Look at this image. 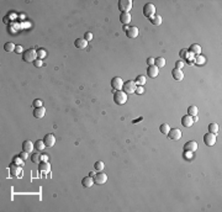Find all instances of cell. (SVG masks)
I'll return each instance as SVG.
<instances>
[{"instance_id": "20", "label": "cell", "mask_w": 222, "mask_h": 212, "mask_svg": "<svg viewBox=\"0 0 222 212\" xmlns=\"http://www.w3.org/2000/svg\"><path fill=\"white\" fill-rule=\"evenodd\" d=\"M94 184H95V181H94L93 176H85L82 179V185L84 187H91Z\"/></svg>"}, {"instance_id": "29", "label": "cell", "mask_w": 222, "mask_h": 212, "mask_svg": "<svg viewBox=\"0 0 222 212\" xmlns=\"http://www.w3.org/2000/svg\"><path fill=\"white\" fill-rule=\"evenodd\" d=\"M44 148H46V146H44V142H43V141L38 139V141L35 142V149H36V151L41 152V151H43V149H44Z\"/></svg>"}, {"instance_id": "11", "label": "cell", "mask_w": 222, "mask_h": 212, "mask_svg": "<svg viewBox=\"0 0 222 212\" xmlns=\"http://www.w3.org/2000/svg\"><path fill=\"white\" fill-rule=\"evenodd\" d=\"M94 181H95L96 185H104L107 181V175L102 171H99V174L94 175Z\"/></svg>"}, {"instance_id": "24", "label": "cell", "mask_w": 222, "mask_h": 212, "mask_svg": "<svg viewBox=\"0 0 222 212\" xmlns=\"http://www.w3.org/2000/svg\"><path fill=\"white\" fill-rule=\"evenodd\" d=\"M149 21H151L152 25H154V26H159V25L162 23V21H163V19H162L160 15H154V16H152L149 19Z\"/></svg>"}, {"instance_id": "33", "label": "cell", "mask_w": 222, "mask_h": 212, "mask_svg": "<svg viewBox=\"0 0 222 212\" xmlns=\"http://www.w3.org/2000/svg\"><path fill=\"white\" fill-rule=\"evenodd\" d=\"M24 162H25V160H24L20 155H15V157L12 158V163H15V164H17V165L24 166V165H25V163H24Z\"/></svg>"}, {"instance_id": "2", "label": "cell", "mask_w": 222, "mask_h": 212, "mask_svg": "<svg viewBox=\"0 0 222 212\" xmlns=\"http://www.w3.org/2000/svg\"><path fill=\"white\" fill-rule=\"evenodd\" d=\"M113 101L116 105H123L127 102V94L123 90H117L113 93Z\"/></svg>"}, {"instance_id": "50", "label": "cell", "mask_w": 222, "mask_h": 212, "mask_svg": "<svg viewBox=\"0 0 222 212\" xmlns=\"http://www.w3.org/2000/svg\"><path fill=\"white\" fill-rule=\"evenodd\" d=\"M89 175H90V176H94L95 174H94V171H90V173H89Z\"/></svg>"}, {"instance_id": "19", "label": "cell", "mask_w": 222, "mask_h": 212, "mask_svg": "<svg viewBox=\"0 0 222 212\" xmlns=\"http://www.w3.org/2000/svg\"><path fill=\"white\" fill-rule=\"evenodd\" d=\"M44 113H46V108L44 106H41V107H35L33 110V116L36 118H42L44 116Z\"/></svg>"}, {"instance_id": "48", "label": "cell", "mask_w": 222, "mask_h": 212, "mask_svg": "<svg viewBox=\"0 0 222 212\" xmlns=\"http://www.w3.org/2000/svg\"><path fill=\"white\" fill-rule=\"evenodd\" d=\"M186 53H187V49H181V51H180V57L181 58H185V56H186Z\"/></svg>"}, {"instance_id": "25", "label": "cell", "mask_w": 222, "mask_h": 212, "mask_svg": "<svg viewBox=\"0 0 222 212\" xmlns=\"http://www.w3.org/2000/svg\"><path fill=\"white\" fill-rule=\"evenodd\" d=\"M165 59L163 58V57H158L154 59V66L157 68H163V67H165Z\"/></svg>"}, {"instance_id": "38", "label": "cell", "mask_w": 222, "mask_h": 212, "mask_svg": "<svg viewBox=\"0 0 222 212\" xmlns=\"http://www.w3.org/2000/svg\"><path fill=\"white\" fill-rule=\"evenodd\" d=\"M184 158L186 160H191L194 158V152H189V151H185L184 152Z\"/></svg>"}, {"instance_id": "28", "label": "cell", "mask_w": 222, "mask_h": 212, "mask_svg": "<svg viewBox=\"0 0 222 212\" xmlns=\"http://www.w3.org/2000/svg\"><path fill=\"white\" fill-rule=\"evenodd\" d=\"M184 59L187 62V64H194V61H195V54L187 51V53H186V56H185V58H184Z\"/></svg>"}, {"instance_id": "3", "label": "cell", "mask_w": 222, "mask_h": 212, "mask_svg": "<svg viewBox=\"0 0 222 212\" xmlns=\"http://www.w3.org/2000/svg\"><path fill=\"white\" fill-rule=\"evenodd\" d=\"M9 170H10V174L12 176H16V177H21L24 175L22 173V166L21 165H17L15 163H11L9 166Z\"/></svg>"}, {"instance_id": "27", "label": "cell", "mask_w": 222, "mask_h": 212, "mask_svg": "<svg viewBox=\"0 0 222 212\" xmlns=\"http://www.w3.org/2000/svg\"><path fill=\"white\" fill-rule=\"evenodd\" d=\"M194 63L197 64V66H202V64L206 63V58H205L204 56H201V54H197V56H195Z\"/></svg>"}, {"instance_id": "6", "label": "cell", "mask_w": 222, "mask_h": 212, "mask_svg": "<svg viewBox=\"0 0 222 212\" xmlns=\"http://www.w3.org/2000/svg\"><path fill=\"white\" fill-rule=\"evenodd\" d=\"M132 9V0H118V10L121 12H128Z\"/></svg>"}, {"instance_id": "42", "label": "cell", "mask_w": 222, "mask_h": 212, "mask_svg": "<svg viewBox=\"0 0 222 212\" xmlns=\"http://www.w3.org/2000/svg\"><path fill=\"white\" fill-rule=\"evenodd\" d=\"M28 154H30V153H27V152H25V151H22V152H21V153H20V154H19V155H20V157H21V158H22V159H24V160H26V159H27V158H28Z\"/></svg>"}, {"instance_id": "5", "label": "cell", "mask_w": 222, "mask_h": 212, "mask_svg": "<svg viewBox=\"0 0 222 212\" xmlns=\"http://www.w3.org/2000/svg\"><path fill=\"white\" fill-rule=\"evenodd\" d=\"M143 15H145L147 19H151L152 16H154L156 15V6L151 3L146 4L145 6H143Z\"/></svg>"}, {"instance_id": "43", "label": "cell", "mask_w": 222, "mask_h": 212, "mask_svg": "<svg viewBox=\"0 0 222 212\" xmlns=\"http://www.w3.org/2000/svg\"><path fill=\"white\" fill-rule=\"evenodd\" d=\"M175 67H176V69H181L183 67H184V62L183 61H176L175 62Z\"/></svg>"}, {"instance_id": "32", "label": "cell", "mask_w": 222, "mask_h": 212, "mask_svg": "<svg viewBox=\"0 0 222 212\" xmlns=\"http://www.w3.org/2000/svg\"><path fill=\"white\" fill-rule=\"evenodd\" d=\"M15 48H16V46H15L12 42H8V43L4 44V49L6 52H12V51H15Z\"/></svg>"}, {"instance_id": "47", "label": "cell", "mask_w": 222, "mask_h": 212, "mask_svg": "<svg viewBox=\"0 0 222 212\" xmlns=\"http://www.w3.org/2000/svg\"><path fill=\"white\" fill-rule=\"evenodd\" d=\"M136 93H137V94H140V95H141V94L145 93V89H143V86H137V89H136Z\"/></svg>"}, {"instance_id": "17", "label": "cell", "mask_w": 222, "mask_h": 212, "mask_svg": "<svg viewBox=\"0 0 222 212\" xmlns=\"http://www.w3.org/2000/svg\"><path fill=\"white\" fill-rule=\"evenodd\" d=\"M131 20H132V16H131L130 12H121V15H120V21H121V23L127 25V23L131 22Z\"/></svg>"}, {"instance_id": "44", "label": "cell", "mask_w": 222, "mask_h": 212, "mask_svg": "<svg viewBox=\"0 0 222 212\" xmlns=\"http://www.w3.org/2000/svg\"><path fill=\"white\" fill-rule=\"evenodd\" d=\"M33 64H35V67L41 68V67H42V61H41V59H36V61L33 62Z\"/></svg>"}, {"instance_id": "36", "label": "cell", "mask_w": 222, "mask_h": 212, "mask_svg": "<svg viewBox=\"0 0 222 212\" xmlns=\"http://www.w3.org/2000/svg\"><path fill=\"white\" fill-rule=\"evenodd\" d=\"M104 166H105V164H104L101 160H99V162H96L95 164H94V168H95V170H98V171H102Z\"/></svg>"}, {"instance_id": "23", "label": "cell", "mask_w": 222, "mask_h": 212, "mask_svg": "<svg viewBox=\"0 0 222 212\" xmlns=\"http://www.w3.org/2000/svg\"><path fill=\"white\" fill-rule=\"evenodd\" d=\"M187 51L191 52V53H194L195 56H197V54H201V47H200V44L194 43V44H191L190 49H187Z\"/></svg>"}, {"instance_id": "45", "label": "cell", "mask_w": 222, "mask_h": 212, "mask_svg": "<svg viewBox=\"0 0 222 212\" xmlns=\"http://www.w3.org/2000/svg\"><path fill=\"white\" fill-rule=\"evenodd\" d=\"M15 52H16V53H24L25 51H24V48H22V46H20V44H19V46H16V48H15Z\"/></svg>"}, {"instance_id": "13", "label": "cell", "mask_w": 222, "mask_h": 212, "mask_svg": "<svg viewBox=\"0 0 222 212\" xmlns=\"http://www.w3.org/2000/svg\"><path fill=\"white\" fill-rule=\"evenodd\" d=\"M159 74V68H157L156 66H148L147 68V75L151 78H157Z\"/></svg>"}, {"instance_id": "14", "label": "cell", "mask_w": 222, "mask_h": 212, "mask_svg": "<svg viewBox=\"0 0 222 212\" xmlns=\"http://www.w3.org/2000/svg\"><path fill=\"white\" fill-rule=\"evenodd\" d=\"M181 125L184 127H191L194 125V120H192V116L190 115H185L181 117Z\"/></svg>"}, {"instance_id": "35", "label": "cell", "mask_w": 222, "mask_h": 212, "mask_svg": "<svg viewBox=\"0 0 222 212\" xmlns=\"http://www.w3.org/2000/svg\"><path fill=\"white\" fill-rule=\"evenodd\" d=\"M46 56H47V52L44 49H42V48L37 49V59H41L42 61L43 58H46Z\"/></svg>"}, {"instance_id": "4", "label": "cell", "mask_w": 222, "mask_h": 212, "mask_svg": "<svg viewBox=\"0 0 222 212\" xmlns=\"http://www.w3.org/2000/svg\"><path fill=\"white\" fill-rule=\"evenodd\" d=\"M136 89H137V85H136V83L133 81V80H127L123 83V86H122V90L125 91L127 95L128 94H133V93H136Z\"/></svg>"}, {"instance_id": "7", "label": "cell", "mask_w": 222, "mask_h": 212, "mask_svg": "<svg viewBox=\"0 0 222 212\" xmlns=\"http://www.w3.org/2000/svg\"><path fill=\"white\" fill-rule=\"evenodd\" d=\"M38 173L42 174L41 176H46L47 174H49V173H51V165H49V163L48 162H39Z\"/></svg>"}, {"instance_id": "8", "label": "cell", "mask_w": 222, "mask_h": 212, "mask_svg": "<svg viewBox=\"0 0 222 212\" xmlns=\"http://www.w3.org/2000/svg\"><path fill=\"white\" fill-rule=\"evenodd\" d=\"M122 86H123V80H122L120 77H113V78L111 79V88H112L115 91L122 90Z\"/></svg>"}, {"instance_id": "40", "label": "cell", "mask_w": 222, "mask_h": 212, "mask_svg": "<svg viewBox=\"0 0 222 212\" xmlns=\"http://www.w3.org/2000/svg\"><path fill=\"white\" fill-rule=\"evenodd\" d=\"M93 33L91 32H85V35H84V39H85V41H91V39H93Z\"/></svg>"}, {"instance_id": "39", "label": "cell", "mask_w": 222, "mask_h": 212, "mask_svg": "<svg viewBox=\"0 0 222 212\" xmlns=\"http://www.w3.org/2000/svg\"><path fill=\"white\" fill-rule=\"evenodd\" d=\"M32 106H35V107H41V106H43V102H42V100H39V99H36V100H33Z\"/></svg>"}, {"instance_id": "37", "label": "cell", "mask_w": 222, "mask_h": 212, "mask_svg": "<svg viewBox=\"0 0 222 212\" xmlns=\"http://www.w3.org/2000/svg\"><path fill=\"white\" fill-rule=\"evenodd\" d=\"M31 160L33 163H39V162H41V154H39V153H32Z\"/></svg>"}, {"instance_id": "21", "label": "cell", "mask_w": 222, "mask_h": 212, "mask_svg": "<svg viewBox=\"0 0 222 212\" xmlns=\"http://www.w3.org/2000/svg\"><path fill=\"white\" fill-rule=\"evenodd\" d=\"M35 148V143H32L31 141H25L22 143V151L27 152V153H31Z\"/></svg>"}, {"instance_id": "15", "label": "cell", "mask_w": 222, "mask_h": 212, "mask_svg": "<svg viewBox=\"0 0 222 212\" xmlns=\"http://www.w3.org/2000/svg\"><path fill=\"white\" fill-rule=\"evenodd\" d=\"M74 46H75L78 49H85L88 47V41H85L83 38H77L75 39V42H74Z\"/></svg>"}, {"instance_id": "1", "label": "cell", "mask_w": 222, "mask_h": 212, "mask_svg": "<svg viewBox=\"0 0 222 212\" xmlns=\"http://www.w3.org/2000/svg\"><path fill=\"white\" fill-rule=\"evenodd\" d=\"M22 59L26 63H33L37 59V51L33 48H28L22 53Z\"/></svg>"}, {"instance_id": "31", "label": "cell", "mask_w": 222, "mask_h": 212, "mask_svg": "<svg viewBox=\"0 0 222 212\" xmlns=\"http://www.w3.org/2000/svg\"><path fill=\"white\" fill-rule=\"evenodd\" d=\"M197 106L195 105H191L189 106V108H187V115H190V116H196L197 115Z\"/></svg>"}, {"instance_id": "26", "label": "cell", "mask_w": 222, "mask_h": 212, "mask_svg": "<svg viewBox=\"0 0 222 212\" xmlns=\"http://www.w3.org/2000/svg\"><path fill=\"white\" fill-rule=\"evenodd\" d=\"M146 81H147V79H146V77L145 75H138L137 78H136V80H135V83H136V85L137 86H143L146 84Z\"/></svg>"}, {"instance_id": "46", "label": "cell", "mask_w": 222, "mask_h": 212, "mask_svg": "<svg viewBox=\"0 0 222 212\" xmlns=\"http://www.w3.org/2000/svg\"><path fill=\"white\" fill-rule=\"evenodd\" d=\"M147 64L148 66H154V58H152V57H149L147 59Z\"/></svg>"}, {"instance_id": "9", "label": "cell", "mask_w": 222, "mask_h": 212, "mask_svg": "<svg viewBox=\"0 0 222 212\" xmlns=\"http://www.w3.org/2000/svg\"><path fill=\"white\" fill-rule=\"evenodd\" d=\"M168 138L169 139H173V141H178V139H180L181 136H183V133L181 131L179 130V128H172V130L168 132Z\"/></svg>"}, {"instance_id": "41", "label": "cell", "mask_w": 222, "mask_h": 212, "mask_svg": "<svg viewBox=\"0 0 222 212\" xmlns=\"http://www.w3.org/2000/svg\"><path fill=\"white\" fill-rule=\"evenodd\" d=\"M49 160V154L47 153H42L41 154V162H48Z\"/></svg>"}, {"instance_id": "34", "label": "cell", "mask_w": 222, "mask_h": 212, "mask_svg": "<svg viewBox=\"0 0 222 212\" xmlns=\"http://www.w3.org/2000/svg\"><path fill=\"white\" fill-rule=\"evenodd\" d=\"M209 132L210 133H216L219 132V126H217V123H210L209 125Z\"/></svg>"}, {"instance_id": "16", "label": "cell", "mask_w": 222, "mask_h": 212, "mask_svg": "<svg viewBox=\"0 0 222 212\" xmlns=\"http://www.w3.org/2000/svg\"><path fill=\"white\" fill-rule=\"evenodd\" d=\"M126 36L128 38H136L138 36V28L136 26H131L128 27V30L126 31Z\"/></svg>"}, {"instance_id": "12", "label": "cell", "mask_w": 222, "mask_h": 212, "mask_svg": "<svg viewBox=\"0 0 222 212\" xmlns=\"http://www.w3.org/2000/svg\"><path fill=\"white\" fill-rule=\"evenodd\" d=\"M43 142H44V146L51 148L56 144V137H54V135H52V133H48V135L44 136Z\"/></svg>"}, {"instance_id": "22", "label": "cell", "mask_w": 222, "mask_h": 212, "mask_svg": "<svg viewBox=\"0 0 222 212\" xmlns=\"http://www.w3.org/2000/svg\"><path fill=\"white\" fill-rule=\"evenodd\" d=\"M172 75H173V78H174V80H178V81H180V80H183L184 79V74H183V72H181V69H174V70L172 72Z\"/></svg>"}, {"instance_id": "49", "label": "cell", "mask_w": 222, "mask_h": 212, "mask_svg": "<svg viewBox=\"0 0 222 212\" xmlns=\"http://www.w3.org/2000/svg\"><path fill=\"white\" fill-rule=\"evenodd\" d=\"M4 22H5V23H9V22H10V20H9V17H8V16H5V19H4Z\"/></svg>"}, {"instance_id": "10", "label": "cell", "mask_w": 222, "mask_h": 212, "mask_svg": "<svg viewBox=\"0 0 222 212\" xmlns=\"http://www.w3.org/2000/svg\"><path fill=\"white\" fill-rule=\"evenodd\" d=\"M204 143L207 146V147H212V146H215V143H216V135L215 133H206V135L204 136Z\"/></svg>"}, {"instance_id": "18", "label": "cell", "mask_w": 222, "mask_h": 212, "mask_svg": "<svg viewBox=\"0 0 222 212\" xmlns=\"http://www.w3.org/2000/svg\"><path fill=\"white\" fill-rule=\"evenodd\" d=\"M184 149L189 152H195L197 149V143L195 141H189L184 144Z\"/></svg>"}, {"instance_id": "30", "label": "cell", "mask_w": 222, "mask_h": 212, "mask_svg": "<svg viewBox=\"0 0 222 212\" xmlns=\"http://www.w3.org/2000/svg\"><path fill=\"white\" fill-rule=\"evenodd\" d=\"M159 131L163 133V135H168V132L170 131V126L168 125V123H163V125H160V127H159Z\"/></svg>"}]
</instances>
